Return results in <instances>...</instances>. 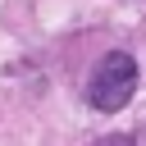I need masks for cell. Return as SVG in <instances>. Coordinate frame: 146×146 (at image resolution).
<instances>
[{
	"instance_id": "7a4b0ae2",
	"label": "cell",
	"mask_w": 146,
	"mask_h": 146,
	"mask_svg": "<svg viewBox=\"0 0 146 146\" xmlns=\"http://www.w3.org/2000/svg\"><path fill=\"white\" fill-rule=\"evenodd\" d=\"M96 146H137V141H132L128 132H110V137H100Z\"/></svg>"
},
{
	"instance_id": "6da1fadb",
	"label": "cell",
	"mask_w": 146,
	"mask_h": 146,
	"mask_svg": "<svg viewBox=\"0 0 146 146\" xmlns=\"http://www.w3.org/2000/svg\"><path fill=\"white\" fill-rule=\"evenodd\" d=\"M132 91H137V59H132L128 50H110V55L96 64L91 82H87L91 110L114 114V110H123V105L132 100Z\"/></svg>"
}]
</instances>
